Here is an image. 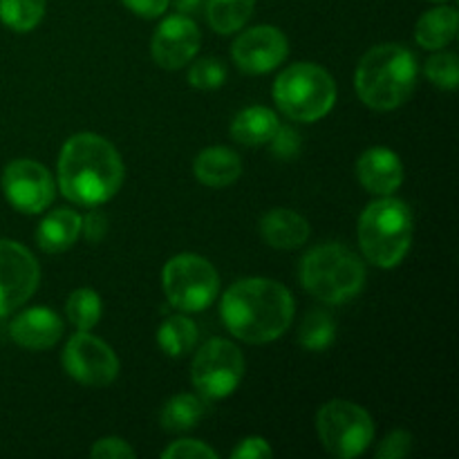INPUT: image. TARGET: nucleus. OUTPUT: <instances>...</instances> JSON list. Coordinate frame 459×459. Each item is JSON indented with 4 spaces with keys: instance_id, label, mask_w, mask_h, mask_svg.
Returning a JSON list of instances; mask_svg holds the SVG:
<instances>
[{
    "instance_id": "1",
    "label": "nucleus",
    "mask_w": 459,
    "mask_h": 459,
    "mask_svg": "<svg viewBox=\"0 0 459 459\" xmlns=\"http://www.w3.org/2000/svg\"><path fill=\"white\" fill-rule=\"evenodd\" d=\"M220 316L227 330L245 343H272L294 321L290 290L272 278H245L233 282L222 296Z\"/></svg>"
},
{
    "instance_id": "2",
    "label": "nucleus",
    "mask_w": 459,
    "mask_h": 459,
    "mask_svg": "<svg viewBox=\"0 0 459 459\" xmlns=\"http://www.w3.org/2000/svg\"><path fill=\"white\" fill-rule=\"evenodd\" d=\"M124 161L108 139L79 133L65 142L58 157V188L79 206H101L119 193Z\"/></svg>"
},
{
    "instance_id": "3",
    "label": "nucleus",
    "mask_w": 459,
    "mask_h": 459,
    "mask_svg": "<svg viewBox=\"0 0 459 459\" xmlns=\"http://www.w3.org/2000/svg\"><path fill=\"white\" fill-rule=\"evenodd\" d=\"M420 65L411 49L397 43H384L363 54L357 67V92L372 110H394L411 99Z\"/></svg>"
},
{
    "instance_id": "4",
    "label": "nucleus",
    "mask_w": 459,
    "mask_h": 459,
    "mask_svg": "<svg viewBox=\"0 0 459 459\" xmlns=\"http://www.w3.org/2000/svg\"><path fill=\"white\" fill-rule=\"evenodd\" d=\"M412 242V215L402 200L384 195L366 206L359 220V245L375 267L393 269Z\"/></svg>"
},
{
    "instance_id": "5",
    "label": "nucleus",
    "mask_w": 459,
    "mask_h": 459,
    "mask_svg": "<svg viewBox=\"0 0 459 459\" xmlns=\"http://www.w3.org/2000/svg\"><path fill=\"white\" fill-rule=\"evenodd\" d=\"M300 281L314 299L327 305H343L366 285V267L348 247L321 245L300 263Z\"/></svg>"
},
{
    "instance_id": "6",
    "label": "nucleus",
    "mask_w": 459,
    "mask_h": 459,
    "mask_svg": "<svg viewBox=\"0 0 459 459\" xmlns=\"http://www.w3.org/2000/svg\"><path fill=\"white\" fill-rule=\"evenodd\" d=\"M273 99L290 119L312 124L336 103V83L330 72L314 63L290 65L273 83Z\"/></svg>"
},
{
    "instance_id": "7",
    "label": "nucleus",
    "mask_w": 459,
    "mask_h": 459,
    "mask_svg": "<svg viewBox=\"0 0 459 459\" xmlns=\"http://www.w3.org/2000/svg\"><path fill=\"white\" fill-rule=\"evenodd\" d=\"M164 294L179 312H202L209 307L220 291V278L213 264L195 254H179L166 263Z\"/></svg>"
},
{
    "instance_id": "8",
    "label": "nucleus",
    "mask_w": 459,
    "mask_h": 459,
    "mask_svg": "<svg viewBox=\"0 0 459 459\" xmlns=\"http://www.w3.org/2000/svg\"><path fill=\"white\" fill-rule=\"evenodd\" d=\"M316 430L325 451L341 459L363 455L375 437L372 417L361 406L345 399H334L321 406Z\"/></svg>"
},
{
    "instance_id": "9",
    "label": "nucleus",
    "mask_w": 459,
    "mask_h": 459,
    "mask_svg": "<svg viewBox=\"0 0 459 459\" xmlns=\"http://www.w3.org/2000/svg\"><path fill=\"white\" fill-rule=\"evenodd\" d=\"M245 377V357L227 339H211L193 359L191 379L206 399H224L236 393Z\"/></svg>"
},
{
    "instance_id": "10",
    "label": "nucleus",
    "mask_w": 459,
    "mask_h": 459,
    "mask_svg": "<svg viewBox=\"0 0 459 459\" xmlns=\"http://www.w3.org/2000/svg\"><path fill=\"white\" fill-rule=\"evenodd\" d=\"M61 361L72 379L90 388L110 385L119 375V359L110 345L88 332H76L70 336Z\"/></svg>"
},
{
    "instance_id": "11",
    "label": "nucleus",
    "mask_w": 459,
    "mask_h": 459,
    "mask_svg": "<svg viewBox=\"0 0 459 459\" xmlns=\"http://www.w3.org/2000/svg\"><path fill=\"white\" fill-rule=\"evenodd\" d=\"M40 269L27 247L0 240V318L9 316L34 296Z\"/></svg>"
},
{
    "instance_id": "12",
    "label": "nucleus",
    "mask_w": 459,
    "mask_h": 459,
    "mask_svg": "<svg viewBox=\"0 0 459 459\" xmlns=\"http://www.w3.org/2000/svg\"><path fill=\"white\" fill-rule=\"evenodd\" d=\"M3 191L13 209L25 215H36L52 204L54 179L39 161L16 160L4 169Z\"/></svg>"
},
{
    "instance_id": "13",
    "label": "nucleus",
    "mask_w": 459,
    "mask_h": 459,
    "mask_svg": "<svg viewBox=\"0 0 459 459\" xmlns=\"http://www.w3.org/2000/svg\"><path fill=\"white\" fill-rule=\"evenodd\" d=\"M287 36L272 25H258L240 34L233 43V61L247 74H267L287 58Z\"/></svg>"
},
{
    "instance_id": "14",
    "label": "nucleus",
    "mask_w": 459,
    "mask_h": 459,
    "mask_svg": "<svg viewBox=\"0 0 459 459\" xmlns=\"http://www.w3.org/2000/svg\"><path fill=\"white\" fill-rule=\"evenodd\" d=\"M200 49V30L184 13L169 16L160 27L151 43L152 61L164 70H179L188 65Z\"/></svg>"
},
{
    "instance_id": "15",
    "label": "nucleus",
    "mask_w": 459,
    "mask_h": 459,
    "mask_svg": "<svg viewBox=\"0 0 459 459\" xmlns=\"http://www.w3.org/2000/svg\"><path fill=\"white\" fill-rule=\"evenodd\" d=\"M9 336L25 350H48L61 341L63 321L54 309L30 307L13 318Z\"/></svg>"
},
{
    "instance_id": "16",
    "label": "nucleus",
    "mask_w": 459,
    "mask_h": 459,
    "mask_svg": "<svg viewBox=\"0 0 459 459\" xmlns=\"http://www.w3.org/2000/svg\"><path fill=\"white\" fill-rule=\"evenodd\" d=\"M357 175L359 182L375 195H393L403 184V164L397 152L377 146L359 157Z\"/></svg>"
},
{
    "instance_id": "17",
    "label": "nucleus",
    "mask_w": 459,
    "mask_h": 459,
    "mask_svg": "<svg viewBox=\"0 0 459 459\" xmlns=\"http://www.w3.org/2000/svg\"><path fill=\"white\" fill-rule=\"evenodd\" d=\"M260 236L273 249H299L307 242L309 224L290 209H272L260 220Z\"/></svg>"
},
{
    "instance_id": "18",
    "label": "nucleus",
    "mask_w": 459,
    "mask_h": 459,
    "mask_svg": "<svg viewBox=\"0 0 459 459\" xmlns=\"http://www.w3.org/2000/svg\"><path fill=\"white\" fill-rule=\"evenodd\" d=\"M193 170L204 186L224 188L238 182V178L242 175V160L231 148L211 146L195 157Z\"/></svg>"
},
{
    "instance_id": "19",
    "label": "nucleus",
    "mask_w": 459,
    "mask_h": 459,
    "mask_svg": "<svg viewBox=\"0 0 459 459\" xmlns=\"http://www.w3.org/2000/svg\"><path fill=\"white\" fill-rule=\"evenodd\" d=\"M81 236V215L72 209H56L43 218L36 231V242L48 254L67 251Z\"/></svg>"
},
{
    "instance_id": "20",
    "label": "nucleus",
    "mask_w": 459,
    "mask_h": 459,
    "mask_svg": "<svg viewBox=\"0 0 459 459\" xmlns=\"http://www.w3.org/2000/svg\"><path fill=\"white\" fill-rule=\"evenodd\" d=\"M278 126L281 121L276 112L264 106H251L238 112L236 119L231 121V137L245 146H263L269 143Z\"/></svg>"
},
{
    "instance_id": "21",
    "label": "nucleus",
    "mask_w": 459,
    "mask_h": 459,
    "mask_svg": "<svg viewBox=\"0 0 459 459\" xmlns=\"http://www.w3.org/2000/svg\"><path fill=\"white\" fill-rule=\"evenodd\" d=\"M457 36V9L435 7L417 21L415 40L424 49H442Z\"/></svg>"
},
{
    "instance_id": "22",
    "label": "nucleus",
    "mask_w": 459,
    "mask_h": 459,
    "mask_svg": "<svg viewBox=\"0 0 459 459\" xmlns=\"http://www.w3.org/2000/svg\"><path fill=\"white\" fill-rule=\"evenodd\" d=\"M206 412L204 399L197 397V394H175L173 399L164 403L161 408V429L169 430V433H184V430H191L200 424V420Z\"/></svg>"
},
{
    "instance_id": "23",
    "label": "nucleus",
    "mask_w": 459,
    "mask_h": 459,
    "mask_svg": "<svg viewBox=\"0 0 459 459\" xmlns=\"http://www.w3.org/2000/svg\"><path fill=\"white\" fill-rule=\"evenodd\" d=\"M157 343L169 357H184L197 343V325L188 316L175 314L169 316L157 330Z\"/></svg>"
},
{
    "instance_id": "24",
    "label": "nucleus",
    "mask_w": 459,
    "mask_h": 459,
    "mask_svg": "<svg viewBox=\"0 0 459 459\" xmlns=\"http://www.w3.org/2000/svg\"><path fill=\"white\" fill-rule=\"evenodd\" d=\"M255 0H206V21L218 34L242 30L254 12Z\"/></svg>"
},
{
    "instance_id": "25",
    "label": "nucleus",
    "mask_w": 459,
    "mask_h": 459,
    "mask_svg": "<svg viewBox=\"0 0 459 459\" xmlns=\"http://www.w3.org/2000/svg\"><path fill=\"white\" fill-rule=\"evenodd\" d=\"M48 0H0V21L13 31H31L45 16Z\"/></svg>"
},
{
    "instance_id": "26",
    "label": "nucleus",
    "mask_w": 459,
    "mask_h": 459,
    "mask_svg": "<svg viewBox=\"0 0 459 459\" xmlns=\"http://www.w3.org/2000/svg\"><path fill=\"white\" fill-rule=\"evenodd\" d=\"M336 339V323L327 312H309L299 330V343L309 352H323Z\"/></svg>"
},
{
    "instance_id": "27",
    "label": "nucleus",
    "mask_w": 459,
    "mask_h": 459,
    "mask_svg": "<svg viewBox=\"0 0 459 459\" xmlns=\"http://www.w3.org/2000/svg\"><path fill=\"white\" fill-rule=\"evenodd\" d=\"M65 314L72 325L76 327V332H90L101 321V299L94 290L81 287V290L72 291L70 299H67Z\"/></svg>"
},
{
    "instance_id": "28",
    "label": "nucleus",
    "mask_w": 459,
    "mask_h": 459,
    "mask_svg": "<svg viewBox=\"0 0 459 459\" xmlns=\"http://www.w3.org/2000/svg\"><path fill=\"white\" fill-rule=\"evenodd\" d=\"M426 76L435 88L457 90L459 85V61L455 54L439 52L426 61Z\"/></svg>"
},
{
    "instance_id": "29",
    "label": "nucleus",
    "mask_w": 459,
    "mask_h": 459,
    "mask_svg": "<svg viewBox=\"0 0 459 459\" xmlns=\"http://www.w3.org/2000/svg\"><path fill=\"white\" fill-rule=\"evenodd\" d=\"M227 79V67L220 58H200L188 70V83L197 90H218Z\"/></svg>"
},
{
    "instance_id": "30",
    "label": "nucleus",
    "mask_w": 459,
    "mask_h": 459,
    "mask_svg": "<svg viewBox=\"0 0 459 459\" xmlns=\"http://www.w3.org/2000/svg\"><path fill=\"white\" fill-rule=\"evenodd\" d=\"M164 459H218L220 455L206 444L197 442V439H179V442L170 444L164 453Z\"/></svg>"
},
{
    "instance_id": "31",
    "label": "nucleus",
    "mask_w": 459,
    "mask_h": 459,
    "mask_svg": "<svg viewBox=\"0 0 459 459\" xmlns=\"http://www.w3.org/2000/svg\"><path fill=\"white\" fill-rule=\"evenodd\" d=\"M269 146L278 160H294L300 152V134L290 126H278L273 137L269 139Z\"/></svg>"
},
{
    "instance_id": "32",
    "label": "nucleus",
    "mask_w": 459,
    "mask_h": 459,
    "mask_svg": "<svg viewBox=\"0 0 459 459\" xmlns=\"http://www.w3.org/2000/svg\"><path fill=\"white\" fill-rule=\"evenodd\" d=\"M412 448V435L406 430H394L390 433L384 442L377 448V457L379 459H399L406 457Z\"/></svg>"
},
{
    "instance_id": "33",
    "label": "nucleus",
    "mask_w": 459,
    "mask_h": 459,
    "mask_svg": "<svg viewBox=\"0 0 459 459\" xmlns=\"http://www.w3.org/2000/svg\"><path fill=\"white\" fill-rule=\"evenodd\" d=\"M90 455L94 459H133L134 451L128 446V442L119 437H106L94 442Z\"/></svg>"
},
{
    "instance_id": "34",
    "label": "nucleus",
    "mask_w": 459,
    "mask_h": 459,
    "mask_svg": "<svg viewBox=\"0 0 459 459\" xmlns=\"http://www.w3.org/2000/svg\"><path fill=\"white\" fill-rule=\"evenodd\" d=\"M81 233L88 238V242L103 240L108 233V215L99 211L97 206H92V211L85 218H81Z\"/></svg>"
},
{
    "instance_id": "35",
    "label": "nucleus",
    "mask_w": 459,
    "mask_h": 459,
    "mask_svg": "<svg viewBox=\"0 0 459 459\" xmlns=\"http://www.w3.org/2000/svg\"><path fill=\"white\" fill-rule=\"evenodd\" d=\"M233 459H269L273 457L272 446L263 437H247L233 448Z\"/></svg>"
},
{
    "instance_id": "36",
    "label": "nucleus",
    "mask_w": 459,
    "mask_h": 459,
    "mask_svg": "<svg viewBox=\"0 0 459 459\" xmlns=\"http://www.w3.org/2000/svg\"><path fill=\"white\" fill-rule=\"evenodd\" d=\"M133 13L142 18H157L169 9L170 0H121Z\"/></svg>"
},
{
    "instance_id": "37",
    "label": "nucleus",
    "mask_w": 459,
    "mask_h": 459,
    "mask_svg": "<svg viewBox=\"0 0 459 459\" xmlns=\"http://www.w3.org/2000/svg\"><path fill=\"white\" fill-rule=\"evenodd\" d=\"M202 0H173L175 7L179 9L182 13H188V12H195L197 7H200Z\"/></svg>"
},
{
    "instance_id": "38",
    "label": "nucleus",
    "mask_w": 459,
    "mask_h": 459,
    "mask_svg": "<svg viewBox=\"0 0 459 459\" xmlns=\"http://www.w3.org/2000/svg\"><path fill=\"white\" fill-rule=\"evenodd\" d=\"M430 3H446V0H430Z\"/></svg>"
}]
</instances>
